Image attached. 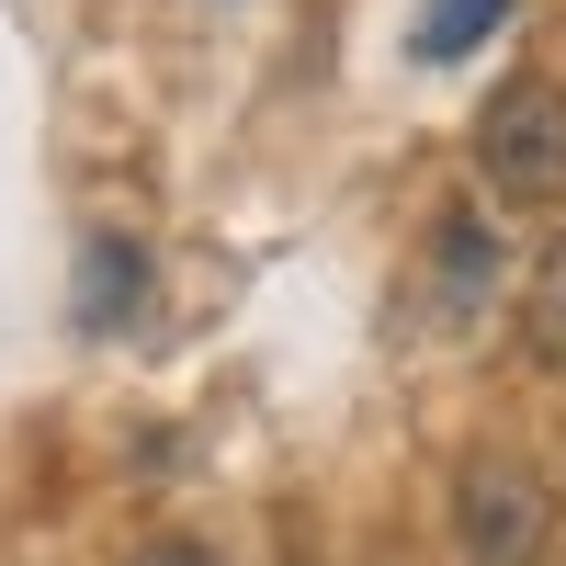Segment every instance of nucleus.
Here are the masks:
<instances>
[{"mask_svg": "<svg viewBox=\"0 0 566 566\" xmlns=\"http://www.w3.org/2000/svg\"><path fill=\"white\" fill-rule=\"evenodd\" d=\"M488 261H499V250H488V216H476V205H453V216L431 227V295H442V306H476Z\"/></svg>", "mask_w": 566, "mask_h": 566, "instance_id": "39448f33", "label": "nucleus"}, {"mask_svg": "<svg viewBox=\"0 0 566 566\" xmlns=\"http://www.w3.org/2000/svg\"><path fill=\"white\" fill-rule=\"evenodd\" d=\"M522 352H533L544 374H566V227L544 239V261H533V283H522Z\"/></svg>", "mask_w": 566, "mask_h": 566, "instance_id": "20e7f679", "label": "nucleus"}, {"mask_svg": "<svg viewBox=\"0 0 566 566\" xmlns=\"http://www.w3.org/2000/svg\"><path fill=\"white\" fill-rule=\"evenodd\" d=\"M148 306V250L136 239H91L80 250V328H125Z\"/></svg>", "mask_w": 566, "mask_h": 566, "instance_id": "7ed1b4c3", "label": "nucleus"}, {"mask_svg": "<svg viewBox=\"0 0 566 566\" xmlns=\"http://www.w3.org/2000/svg\"><path fill=\"white\" fill-rule=\"evenodd\" d=\"M555 476L533 453H464V476H453V544L464 566H544L555 555Z\"/></svg>", "mask_w": 566, "mask_h": 566, "instance_id": "f257e3e1", "label": "nucleus"}, {"mask_svg": "<svg viewBox=\"0 0 566 566\" xmlns=\"http://www.w3.org/2000/svg\"><path fill=\"white\" fill-rule=\"evenodd\" d=\"M476 181L499 205H566V80H510L476 114Z\"/></svg>", "mask_w": 566, "mask_h": 566, "instance_id": "f03ea898", "label": "nucleus"}, {"mask_svg": "<svg viewBox=\"0 0 566 566\" xmlns=\"http://www.w3.org/2000/svg\"><path fill=\"white\" fill-rule=\"evenodd\" d=\"M499 12H510V0H431V12H419V57H464V45H488L499 34Z\"/></svg>", "mask_w": 566, "mask_h": 566, "instance_id": "423d86ee", "label": "nucleus"}, {"mask_svg": "<svg viewBox=\"0 0 566 566\" xmlns=\"http://www.w3.org/2000/svg\"><path fill=\"white\" fill-rule=\"evenodd\" d=\"M136 566H216L205 544H159V555H136Z\"/></svg>", "mask_w": 566, "mask_h": 566, "instance_id": "0eeeda50", "label": "nucleus"}]
</instances>
